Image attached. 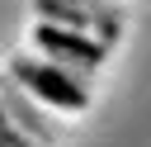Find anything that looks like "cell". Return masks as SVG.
<instances>
[{
    "instance_id": "6da1fadb",
    "label": "cell",
    "mask_w": 151,
    "mask_h": 147,
    "mask_svg": "<svg viewBox=\"0 0 151 147\" xmlns=\"http://www.w3.org/2000/svg\"><path fill=\"white\" fill-rule=\"evenodd\" d=\"M9 81L19 90H28L42 109H57V114H80L85 100H90V81L85 76L66 71V66H57L47 57H33V52L9 62Z\"/></svg>"
},
{
    "instance_id": "7a4b0ae2",
    "label": "cell",
    "mask_w": 151,
    "mask_h": 147,
    "mask_svg": "<svg viewBox=\"0 0 151 147\" xmlns=\"http://www.w3.org/2000/svg\"><path fill=\"white\" fill-rule=\"evenodd\" d=\"M33 47H38V57H47V62L85 76V81L109 57V43H99L94 33H80V28H61V24H38L33 28Z\"/></svg>"
},
{
    "instance_id": "3957f363",
    "label": "cell",
    "mask_w": 151,
    "mask_h": 147,
    "mask_svg": "<svg viewBox=\"0 0 151 147\" xmlns=\"http://www.w3.org/2000/svg\"><path fill=\"white\" fill-rule=\"evenodd\" d=\"M0 109H5V119H9L28 142H38V147H47V142L57 138V119H52V114L28 95V90H19L9 76L0 81Z\"/></svg>"
}]
</instances>
